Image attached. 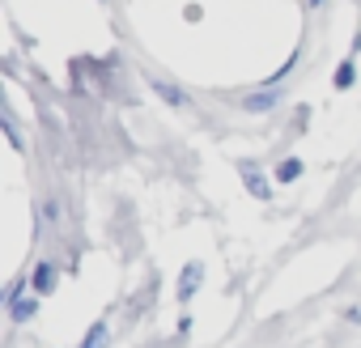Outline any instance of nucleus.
I'll return each mask as SVG.
<instances>
[{
	"label": "nucleus",
	"instance_id": "obj_8",
	"mask_svg": "<svg viewBox=\"0 0 361 348\" xmlns=\"http://www.w3.org/2000/svg\"><path fill=\"white\" fill-rule=\"evenodd\" d=\"M268 102H272L268 94H255V98H247V106H251V111H268Z\"/></svg>",
	"mask_w": 361,
	"mask_h": 348
},
{
	"label": "nucleus",
	"instance_id": "obj_2",
	"mask_svg": "<svg viewBox=\"0 0 361 348\" xmlns=\"http://www.w3.org/2000/svg\"><path fill=\"white\" fill-rule=\"evenodd\" d=\"M298 174H302V161H298V157H289V161L276 166V179H281V183H293Z\"/></svg>",
	"mask_w": 361,
	"mask_h": 348
},
{
	"label": "nucleus",
	"instance_id": "obj_7",
	"mask_svg": "<svg viewBox=\"0 0 361 348\" xmlns=\"http://www.w3.org/2000/svg\"><path fill=\"white\" fill-rule=\"evenodd\" d=\"M196 276H200V268L192 263V268H188V280H183V297H192V289H196Z\"/></svg>",
	"mask_w": 361,
	"mask_h": 348
},
{
	"label": "nucleus",
	"instance_id": "obj_1",
	"mask_svg": "<svg viewBox=\"0 0 361 348\" xmlns=\"http://www.w3.org/2000/svg\"><path fill=\"white\" fill-rule=\"evenodd\" d=\"M35 310H39V297H13V318L18 323H26Z\"/></svg>",
	"mask_w": 361,
	"mask_h": 348
},
{
	"label": "nucleus",
	"instance_id": "obj_5",
	"mask_svg": "<svg viewBox=\"0 0 361 348\" xmlns=\"http://www.w3.org/2000/svg\"><path fill=\"white\" fill-rule=\"evenodd\" d=\"M153 89H157V94H161V98H170V102H174V106H183V94H178V89H174V85H166V81H153Z\"/></svg>",
	"mask_w": 361,
	"mask_h": 348
},
{
	"label": "nucleus",
	"instance_id": "obj_3",
	"mask_svg": "<svg viewBox=\"0 0 361 348\" xmlns=\"http://www.w3.org/2000/svg\"><path fill=\"white\" fill-rule=\"evenodd\" d=\"M35 285H39V293H47V289L56 285V268H51V263H39V272H35Z\"/></svg>",
	"mask_w": 361,
	"mask_h": 348
},
{
	"label": "nucleus",
	"instance_id": "obj_4",
	"mask_svg": "<svg viewBox=\"0 0 361 348\" xmlns=\"http://www.w3.org/2000/svg\"><path fill=\"white\" fill-rule=\"evenodd\" d=\"M102 344H106V327H102V323H94V327H90V335H85V344H81V348H102Z\"/></svg>",
	"mask_w": 361,
	"mask_h": 348
},
{
	"label": "nucleus",
	"instance_id": "obj_6",
	"mask_svg": "<svg viewBox=\"0 0 361 348\" xmlns=\"http://www.w3.org/2000/svg\"><path fill=\"white\" fill-rule=\"evenodd\" d=\"M353 85V64H340V73H336V89H348Z\"/></svg>",
	"mask_w": 361,
	"mask_h": 348
}]
</instances>
